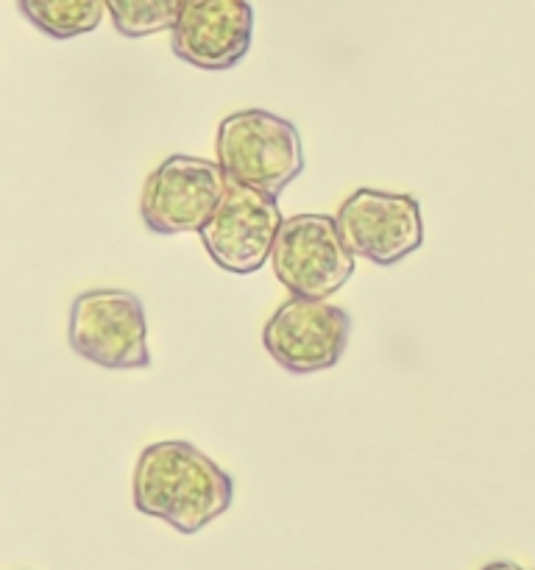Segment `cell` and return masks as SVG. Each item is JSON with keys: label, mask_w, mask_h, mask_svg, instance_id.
Instances as JSON below:
<instances>
[{"label": "cell", "mask_w": 535, "mask_h": 570, "mask_svg": "<svg viewBox=\"0 0 535 570\" xmlns=\"http://www.w3.org/2000/svg\"><path fill=\"white\" fill-rule=\"evenodd\" d=\"M132 495L143 515L195 534L232 507L234 482L187 440H162L139 454Z\"/></svg>", "instance_id": "1"}, {"label": "cell", "mask_w": 535, "mask_h": 570, "mask_svg": "<svg viewBox=\"0 0 535 570\" xmlns=\"http://www.w3.org/2000/svg\"><path fill=\"white\" fill-rule=\"evenodd\" d=\"M217 165L228 181L279 195L304 170L299 128L265 109L234 111L217 126Z\"/></svg>", "instance_id": "2"}, {"label": "cell", "mask_w": 535, "mask_h": 570, "mask_svg": "<svg viewBox=\"0 0 535 570\" xmlns=\"http://www.w3.org/2000/svg\"><path fill=\"white\" fill-rule=\"evenodd\" d=\"M70 348L109 371L150 365L143 301L128 289H89L70 306Z\"/></svg>", "instance_id": "3"}, {"label": "cell", "mask_w": 535, "mask_h": 570, "mask_svg": "<svg viewBox=\"0 0 535 570\" xmlns=\"http://www.w3.org/2000/svg\"><path fill=\"white\" fill-rule=\"evenodd\" d=\"M354 259L332 215L284 217L271 250L279 284H284L290 295L321 301L349 282Z\"/></svg>", "instance_id": "4"}, {"label": "cell", "mask_w": 535, "mask_h": 570, "mask_svg": "<svg viewBox=\"0 0 535 570\" xmlns=\"http://www.w3.org/2000/svg\"><path fill=\"white\" fill-rule=\"evenodd\" d=\"M228 176L217 161L171 156L145 178L139 215L154 234L201 232L221 204Z\"/></svg>", "instance_id": "5"}, {"label": "cell", "mask_w": 535, "mask_h": 570, "mask_svg": "<svg viewBox=\"0 0 535 570\" xmlns=\"http://www.w3.org/2000/svg\"><path fill=\"white\" fill-rule=\"evenodd\" d=\"M282 220L276 195L228 181L221 204L198 234L204 239L206 254L217 267L249 276L271 259L273 239Z\"/></svg>", "instance_id": "6"}, {"label": "cell", "mask_w": 535, "mask_h": 570, "mask_svg": "<svg viewBox=\"0 0 535 570\" xmlns=\"http://www.w3.org/2000/svg\"><path fill=\"white\" fill-rule=\"evenodd\" d=\"M351 334L349 312L321 298L293 295L262 328V343L273 362L295 376L329 371L343 356Z\"/></svg>", "instance_id": "7"}, {"label": "cell", "mask_w": 535, "mask_h": 570, "mask_svg": "<svg viewBox=\"0 0 535 570\" xmlns=\"http://www.w3.org/2000/svg\"><path fill=\"white\" fill-rule=\"evenodd\" d=\"M334 223L346 248L379 267L407 259L424 243L421 206L405 193L357 189L343 200Z\"/></svg>", "instance_id": "8"}, {"label": "cell", "mask_w": 535, "mask_h": 570, "mask_svg": "<svg viewBox=\"0 0 535 570\" xmlns=\"http://www.w3.org/2000/svg\"><path fill=\"white\" fill-rule=\"evenodd\" d=\"M254 9L249 0H189L171 31V48L201 70H228L249 56Z\"/></svg>", "instance_id": "9"}, {"label": "cell", "mask_w": 535, "mask_h": 570, "mask_svg": "<svg viewBox=\"0 0 535 570\" xmlns=\"http://www.w3.org/2000/svg\"><path fill=\"white\" fill-rule=\"evenodd\" d=\"M17 9L50 39H72L100 26L106 0H17Z\"/></svg>", "instance_id": "10"}, {"label": "cell", "mask_w": 535, "mask_h": 570, "mask_svg": "<svg viewBox=\"0 0 535 570\" xmlns=\"http://www.w3.org/2000/svg\"><path fill=\"white\" fill-rule=\"evenodd\" d=\"M189 0H106L117 33L128 39L173 31Z\"/></svg>", "instance_id": "11"}, {"label": "cell", "mask_w": 535, "mask_h": 570, "mask_svg": "<svg viewBox=\"0 0 535 570\" xmlns=\"http://www.w3.org/2000/svg\"><path fill=\"white\" fill-rule=\"evenodd\" d=\"M483 570H524V568L516 566V562H490V566H485Z\"/></svg>", "instance_id": "12"}]
</instances>
